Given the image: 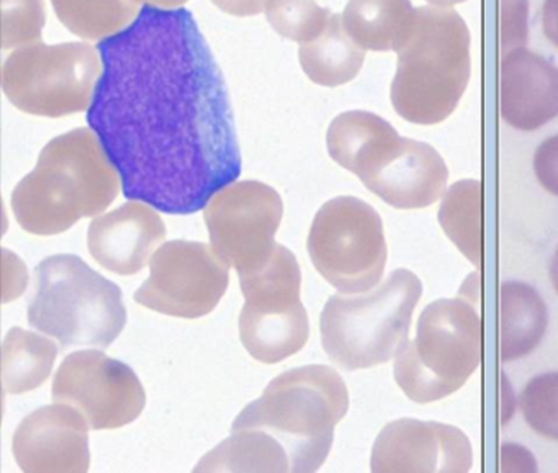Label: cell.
Wrapping results in <instances>:
<instances>
[{
	"mask_svg": "<svg viewBox=\"0 0 558 473\" xmlns=\"http://www.w3.org/2000/svg\"><path fill=\"white\" fill-rule=\"evenodd\" d=\"M97 51L87 123L123 195L169 215L204 210L240 178L241 151L223 74L191 12L146 5Z\"/></svg>",
	"mask_w": 558,
	"mask_h": 473,
	"instance_id": "obj_1",
	"label": "cell"
},
{
	"mask_svg": "<svg viewBox=\"0 0 558 473\" xmlns=\"http://www.w3.org/2000/svg\"><path fill=\"white\" fill-rule=\"evenodd\" d=\"M119 171L96 133L76 129L51 140L37 168L12 194V210L22 230L53 237L81 218L96 217L119 195Z\"/></svg>",
	"mask_w": 558,
	"mask_h": 473,
	"instance_id": "obj_2",
	"label": "cell"
},
{
	"mask_svg": "<svg viewBox=\"0 0 558 473\" xmlns=\"http://www.w3.org/2000/svg\"><path fill=\"white\" fill-rule=\"evenodd\" d=\"M348 410L341 375L328 365H305L274 378L263 397L238 414L231 430L256 433L286 460L289 472H316Z\"/></svg>",
	"mask_w": 558,
	"mask_h": 473,
	"instance_id": "obj_3",
	"label": "cell"
},
{
	"mask_svg": "<svg viewBox=\"0 0 558 473\" xmlns=\"http://www.w3.org/2000/svg\"><path fill=\"white\" fill-rule=\"evenodd\" d=\"M326 145L341 168L391 207L426 208L446 191L449 171L442 156L427 143L401 138L375 113L352 110L336 117Z\"/></svg>",
	"mask_w": 558,
	"mask_h": 473,
	"instance_id": "obj_4",
	"label": "cell"
},
{
	"mask_svg": "<svg viewBox=\"0 0 558 473\" xmlns=\"http://www.w3.org/2000/svg\"><path fill=\"white\" fill-rule=\"evenodd\" d=\"M391 83L395 112L416 125L452 116L470 80V32L449 8H417L397 50Z\"/></svg>",
	"mask_w": 558,
	"mask_h": 473,
	"instance_id": "obj_5",
	"label": "cell"
},
{
	"mask_svg": "<svg viewBox=\"0 0 558 473\" xmlns=\"http://www.w3.org/2000/svg\"><path fill=\"white\" fill-rule=\"evenodd\" d=\"M28 322L60 341L61 349H107L126 325L122 289L80 256L47 257L35 267Z\"/></svg>",
	"mask_w": 558,
	"mask_h": 473,
	"instance_id": "obj_6",
	"label": "cell"
},
{
	"mask_svg": "<svg viewBox=\"0 0 558 473\" xmlns=\"http://www.w3.org/2000/svg\"><path fill=\"white\" fill-rule=\"evenodd\" d=\"M421 295L423 283L408 269L393 270L365 295H332L319 318L323 349L349 372L385 364L407 344Z\"/></svg>",
	"mask_w": 558,
	"mask_h": 473,
	"instance_id": "obj_7",
	"label": "cell"
},
{
	"mask_svg": "<svg viewBox=\"0 0 558 473\" xmlns=\"http://www.w3.org/2000/svg\"><path fill=\"white\" fill-rule=\"evenodd\" d=\"M482 364L476 300L440 299L426 306L416 338L395 359V380L410 400L430 403L456 393Z\"/></svg>",
	"mask_w": 558,
	"mask_h": 473,
	"instance_id": "obj_8",
	"label": "cell"
},
{
	"mask_svg": "<svg viewBox=\"0 0 558 473\" xmlns=\"http://www.w3.org/2000/svg\"><path fill=\"white\" fill-rule=\"evenodd\" d=\"M246 303L240 315V338L251 357L277 364L305 348L308 313L300 299L302 272L292 251L277 244L270 259L240 276Z\"/></svg>",
	"mask_w": 558,
	"mask_h": 473,
	"instance_id": "obj_9",
	"label": "cell"
},
{
	"mask_svg": "<svg viewBox=\"0 0 558 473\" xmlns=\"http://www.w3.org/2000/svg\"><path fill=\"white\" fill-rule=\"evenodd\" d=\"M102 68L90 45L38 41L5 60L2 89L15 109L60 119L89 110Z\"/></svg>",
	"mask_w": 558,
	"mask_h": 473,
	"instance_id": "obj_10",
	"label": "cell"
},
{
	"mask_svg": "<svg viewBox=\"0 0 558 473\" xmlns=\"http://www.w3.org/2000/svg\"><path fill=\"white\" fill-rule=\"evenodd\" d=\"M306 246L323 279L345 295L377 287L387 266L380 215L364 201L349 195L332 198L319 208Z\"/></svg>",
	"mask_w": 558,
	"mask_h": 473,
	"instance_id": "obj_11",
	"label": "cell"
},
{
	"mask_svg": "<svg viewBox=\"0 0 558 473\" xmlns=\"http://www.w3.org/2000/svg\"><path fill=\"white\" fill-rule=\"evenodd\" d=\"M282 217L279 192L259 181L227 185L204 214L211 247L240 276L254 272L270 259Z\"/></svg>",
	"mask_w": 558,
	"mask_h": 473,
	"instance_id": "obj_12",
	"label": "cell"
},
{
	"mask_svg": "<svg viewBox=\"0 0 558 473\" xmlns=\"http://www.w3.org/2000/svg\"><path fill=\"white\" fill-rule=\"evenodd\" d=\"M149 279L135 302L174 318L210 315L230 283V266L205 243L169 241L149 260Z\"/></svg>",
	"mask_w": 558,
	"mask_h": 473,
	"instance_id": "obj_13",
	"label": "cell"
},
{
	"mask_svg": "<svg viewBox=\"0 0 558 473\" xmlns=\"http://www.w3.org/2000/svg\"><path fill=\"white\" fill-rule=\"evenodd\" d=\"M51 397L80 410L96 430L126 426L146 407L145 388L133 368L93 349L64 359Z\"/></svg>",
	"mask_w": 558,
	"mask_h": 473,
	"instance_id": "obj_14",
	"label": "cell"
},
{
	"mask_svg": "<svg viewBox=\"0 0 558 473\" xmlns=\"http://www.w3.org/2000/svg\"><path fill=\"white\" fill-rule=\"evenodd\" d=\"M472 444L465 433L434 421L387 424L372 450V472H469Z\"/></svg>",
	"mask_w": 558,
	"mask_h": 473,
	"instance_id": "obj_15",
	"label": "cell"
},
{
	"mask_svg": "<svg viewBox=\"0 0 558 473\" xmlns=\"http://www.w3.org/2000/svg\"><path fill=\"white\" fill-rule=\"evenodd\" d=\"M89 427L86 416L71 404L38 408L15 429V462L24 472H87Z\"/></svg>",
	"mask_w": 558,
	"mask_h": 473,
	"instance_id": "obj_16",
	"label": "cell"
},
{
	"mask_svg": "<svg viewBox=\"0 0 558 473\" xmlns=\"http://www.w3.org/2000/svg\"><path fill=\"white\" fill-rule=\"evenodd\" d=\"M165 240V221L145 202H126L96 218L87 231L90 256L119 276H135L145 269L153 251Z\"/></svg>",
	"mask_w": 558,
	"mask_h": 473,
	"instance_id": "obj_17",
	"label": "cell"
},
{
	"mask_svg": "<svg viewBox=\"0 0 558 473\" xmlns=\"http://www.w3.org/2000/svg\"><path fill=\"white\" fill-rule=\"evenodd\" d=\"M499 107L508 125L535 132L558 117V68L541 54L519 47L501 61Z\"/></svg>",
	"mask_w": 558,
	"mask_h": 473,
	"instance_id": "obj_18",
	"label": "cell"
},
{
	"mask_svg": "<svg viewBox=\"0 0 558 473\" xmlns=\"http://www.w3.org/2000/svg\"><path fill=\"white\" fill-rule=\"evenodd\" d=\"M548 312L534 287L509 280L499 290V354L502 362L531 354L547 331Z\"/></svg>",
	"mask_w": 558,
	"mask_h": 473,
	"instance_id": "obj_19",
	"label": "cell"
},
{
	"mask_svg": "<svg viewBox=\"0 0 558 473\" xmlns=\"http://www.w3.org/2000/svg\"><path fill=\"white\" fill-rule=\"evenodd\" d=\"M364 51L349 37L341 15L332 14L325 31L300 47L299 57L310 81L318 86L338 87L355 80L364 64Z\"/></svg>",
	"mask_w": 558,
	"mask_h": 473,
	"instance_id": "obj_20",
	"label": "cell"
},
{
	"mask_svg": "<svg viewBox=\"0 0 558 473\" xmlns=\"http://www.w3.org/2000/svg\"><path fill=\"white\" fill-rule=\"evenodd\" d=\"M413 14L410 0H349L342 22L362 50L397 51Z\"/></svg>",
	"mask_w": 558,
	"mask_h": 473,
	"instance_id": "obj_21",
	"label": "cell"
},
{
	"mask_svg": "<svg viewBox=\"0 0 558 473\" xmlns=\"http://www.w3.org/2000/svg\"><path fill=\"white\" fill-rule=\"evenodd\" d=\"M58 345L51 339L14 326L2 345V375L8 393L22 395L41 387L53 371Z\"/></svg>",
	"mask_w": 558,
	"mask_h": 473,
	"instance_id": "obj_22",
	"label": "cell"
},
{
	"mask_svg": "<svg viewBox=\"0 0 558 473\" xmlns=\"http://www.w3.org/2000/svg\"><path fill=\"white\" fill-rule=\"evenodd\" d=\"M61 24L84 40H106L132 25L138 0H51Z\"/></svg>",
	"mask_w": 558,
	"mask_h": 473,
	"instance_id": "obj_23",
	"label": "cell"
},
{
	"mask_svg": "<svg viewBox=\"0 0 558 473\" xmlns=\"http://www.w3.org/2000/svg\"><path fill=\"white\" fill-rule=\"evenodd\" d=\"M439 223L460 253L473 264H482V182L460 181L444 197Z\"/></svg>",
	"mask_w": 558,
	"mask_h": 473,
	"instance_id": "obj_24",
	"label": "cell"
},
{
	"mask_svg": "<svg viewBox=\"0 0 558 473\" xmlns=\"http://www.w3.org/2000/svg\"><path fill=\"white\" fill-rule=\"evenodd\" d=\"M331 15L329 9L319 8L315 0H269L266 8L270 27L280 37L302 45L315 40Z\"/></svg>",
	"mask_w": 558,
	"mask_h": 473,
	"instance_id": "obj_25",
	"label": "cell"
},
{
	"mask_svg": "<svg viewBox=\"0 0 558 473\" xmlns=\"http://www.w3.org/2000/svg\"><path fill=\"white\" fill-rule=\"evenodd\" d=\"M519 407L535 433L558 440V372L532 378L519 397Z\"/></svg>",
	"mask_w": 558,
	"mask_h": 473,
	"instance_id": "obj_26",
	"label": "cell"
},
{
	"mask_svg": "<svg viewBox=\"0 0 558 473\" xmlns=\"http://www.w3.org/2000/svg\"><path fill=\"white\" fill-rule=\"evenodd\" d=\"M47 24L45 0H2V47H31L41 41Z\"/></svg>",
	"mask_w": 558,
	"mask_h": 473,
	"instance_id": "obj_27",
	"label": "cell"
},
{
	"mask_svg": "<svg viewBox=\"0 0 558 473\" xmlns=\"http://www.w3.org/2000/svg\"><path fill=\"white\" fill-rule=\"evenodd\" d=\"M527 0H502V51L524 47L527 41Z\"/></svg>",
	"mask_w": 558,
	"mask_h": 473,
	"instance_id": "obj_28",
	"label": "cell"
},
{
	"mask_svg": "<svg viewBox=\"0 0 558 473\" xmlns=\"http://www.w3.org/2000/svg\"><path fill=\"white\" fill-rule=\"evenodd\" d=\"M534 171L542 187L558 197V135L538 145L534 156Z\"/></svg>",
	"mask_w": 558,
	"mask_h": 473,
	"instance_id": "obj_29",
	"label": "cell"
},
{
	"mask_svg": "<svg viewBox=\"0 0 558 473\" xmlns=\"http://www.w3.org/2000/svg\"><path fill=\"white\" fill-rule=\"evenodd\" d=\"M225 14L234 17H253L267 8L269 0H211Z\"/></svg>",
	"mask_w": 558,
	"mask_h": 473,
	"instance_id": "obj_30",
	"label": "cell"
},
{
	"mask_svg": "<svg viewBox=\"0 0 558 473\" xmlns=\"http://www.w3.org/2000/svg\"><path fill=\"white\" fill-rule=\"evenodd\" d=\"M542 27L545 37L558 48V0H545L542 8Z\"/></svg>",
	"mask_w": 558,
	"mask_h": 473,
	"instance_id": "obj_31",
	"label": "cell"
},
{
	"mask_svg": "<svg viewBox=\"0 0 558 473\" xmlns=\"http://www.w3.org/2000/svg\"><path fill=\"white\" fill-rule=\"evenodd\" d=\"M138 2L149 5V8L179 9L182 8L185 2H189V0H138Z\"/></svg>",
	"mask_w": 558,
	"mask_h": 473,
	"instance_id": "obj_32",
	"label": "cell"
},
{
	"mask_svg": "<svg viewBox=\"0 0 558 473\" xmlns=\"http://www.w3.org/2000/svg\"><path fill=\"white\" fill-rule=\"evenodd\" d=\"M550 280L554 283L555 292L558 293V250L555 251L550 263Z\"/></svg>",
	"mask_w": 558,
	"mask_h": 473,
	"instance_id": "obj_33",
	"label": "cell"
},
{
	"mask_svg": "<svg viewBox=\"0 0 558 473\" xmlns=\"http://www.w3.org/2000/svg\"><path fill=\"white\" fill-rule=\"evenodd\" d=\"M427 2L437 5V8H450V5L462 4L465 0H427Z\"/></svg>",
	"mask_w": 558,
	"mask_h": 473,
	"instance_id": "obj_34",
	"label": "cell"
}]
</instances>
